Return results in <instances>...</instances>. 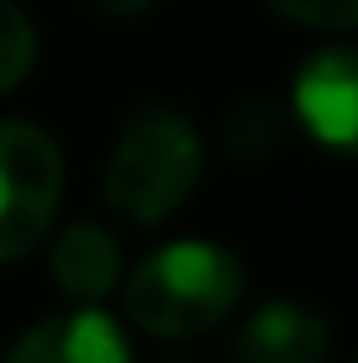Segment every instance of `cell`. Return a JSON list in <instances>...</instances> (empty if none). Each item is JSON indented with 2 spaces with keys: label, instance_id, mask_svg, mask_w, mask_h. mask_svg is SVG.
I'll return each mask as SVG.
<instances>
[{
  "label": "cell",
  "instance_id": "cell-1",
  "mask_svg": "<svg viewBox=\"0 0 358 363\" xmlns=\"http://www.w3.org/2000/svg\"><path fill=\"white\" fill-rule=\"evenodd\" d=\"M242 300V264L216 242H169L127 279V311L153 337H195Z\"/></svg>",
  "mask_w": 358,
  "mask_h": 363
},
{
  "label": "cell",
  "instance_id": "cell-2",
  "mask_svg": "<svg viewBox=\"0 0 358 363\" xmlns=\"http://www.w3.org/2000/svg\"><path fill=\"white\" fill-rule=\"evenodd\" d=\"M201 179V137L179 111H142L121 132L106 169V206L116 216L153 227L174 216Z\"/></svg>",
  "mask_w": 358,
  "mask_h": 363
},
{
  "label": "cell",
  "instance_id": "cell-3",
  "mask_svg": "<svg viewBox=\"0 0 358 363\" xmlns=\"http://www.w3.org/2000/svg\"><path fill=\"white\" fill-rule=\"evenodd\" d=\"M64 195V153L32 121H0V264L47 232Z\"/></svg>",
  "mask_w": 358,
  "mask_h": 363
},
{
  "label": "cell",
  "instance_id": "cell-4",
  "mask_svg": "<svg viewBox=\"0 0 358 363\" xmlns=\"http://www.w3.org/2000/svg\"><path fill=\"white\" fill-rule=\"evenodd\" d=\"M295 111L316 143L358 153V48H327L295 79Z\"/></svg>",
  "mask_w": 358,
  "mask_h": 363
},
{
  "label": "cell",
  "instance_id": "cell-5",
  "mask_svg": "<svg viewBox=\"0 0 358 363\" xmlns=\"http://www.w3.org/2000/svg\"><path fill=\"white\" fill-rule=\"evenodd\" d=\"M6 363H132L127 332L95 306L58 311L16 337Z\"/></svg>",
  "mask_w": 358,
  "mask_h": 363
},
{
  "label": "cell",
  "instance_id": "cell-6",
  "mask_svg": "<svg viewBox=\"0 0 358 363\" xmlns=\"http://www.w3.org/2000/svg\"><path fill=\"white\" fill-rule=\"evenodd\" d=\"M327 342L332 332L311 306L269 300L248 316V327L237 337V363H322Z\"/></svg>",
  "mask_w": 358,
  "mask_h": 363
},
{
  "label": "cell",
  "instance_id": "cell-7",
  "mask_svg": "<svg viewBox=\"0 0 358 363\" xmlns=\"http://www.w3.org/2000/svg\"><path fill=\"white\" fill-rule=\"evenodd\" d=\"M53 279L69 300H101L121 279V247L101 221H74L53 247Z\"/></svg>",
  "mask_w": 358,
  "mask_h": 363
},
{
  "label": "cell",
  "instance_id": "cell-8",
  "mask_svg": "<svg viewBox=\"0 0 358 363\" xmlns=\"http://www.w3.org/2000/svg\"><path fill=\"white\" fill-rule=\"evenodd\" d=\"M32 58H37V32H32V21L21 16L11 0H0V90H11V84L32 69Z\"/></svg>",
  "mask_w": 358,
  "mask_h": 363
},
{
  "label": "cell",
  "instance_id": "cell-9",
  "mask_svg": "<svg viewBox=\"0 0 358 363\" xmlns=\"http://www.w3.org/2000/svg\"><path fill=\"white\" fill-rule=\"evenodd\" d=\"M301 27H358V0H269Z\"/></svg>",
  "mask_w": 358,
  "mask_h": 363
},
{
  "label": "cell",
  "instance_id": "cell-10",
  "mask_svg": "<svg viewBox=\"0 0 358 363\" xmlns=\"http://www.w3.org/2000/svg\"><path fill=\"white\" fill-rule=\"evenodd\" d=\"M95 6H101L106 16H142L153 0H95Z\"/></svg>",
  "mask_w": 358,
  "mask_h": 363
}]
</instances>
